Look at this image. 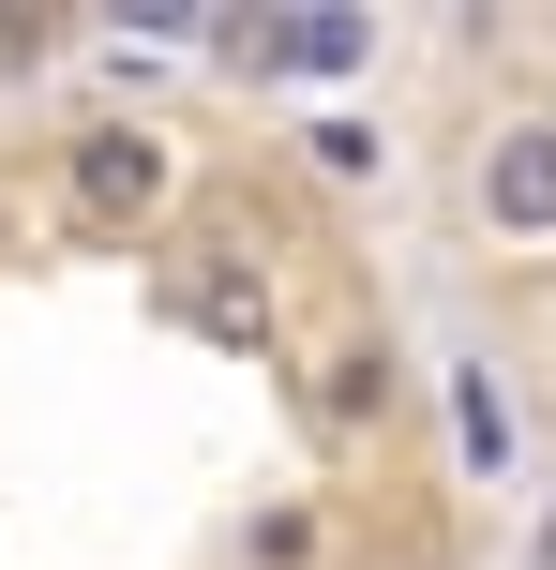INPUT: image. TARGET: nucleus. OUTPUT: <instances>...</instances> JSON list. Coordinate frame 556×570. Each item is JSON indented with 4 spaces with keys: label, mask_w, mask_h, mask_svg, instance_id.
<instances>
[{
    "label": "nucleus",
    "mask_w": 556,
    "mask_h": 570,
    "mask_svg": "<svg viewBox=\"0 0 556 570\" xmlns=\"http://www.w3.org/2000/svg\"><path fill=\"white\" fill-rule=\"evenodd\" d=\"M481 226H511V240L556 226V120H497L481 136Z\"/></svg>",
    "instance_id": "nucleus-1"
},
{
    "label": "nucleus",
    "mask_w": 556,
    "mask_h": 570,
    "mask_svg": "<svg viewBox=\"0 0 556 570\" xmlns=\"http://www.w3.org/2000/svg\"><path fill=\"white\" fill-rule=\"evenodd\" d=\"M76 210H90V226H136V210H166V136H136V120L76 136Z\"/></svg>",
    "instance_id": "nucleus-2"
},
{
    "label": "nucleus",
    "mask_w": 556,
    "mask_h": 570,
    "mask_svg": "<svg viewBox=\"0 0 556 570\" xmlns=\"http://www.w3.org/2000/svg\"><path fill=\"white\" fill-rule=\"evenodd\" d=\"M166 301H181V331L241 345V361H256V345H271V285L241 271V256H181V285H166Z\"/></svg>",
    "instance_id": "nucleus-3"
},
{
    "label": "nucleus",
    "mask_w": 556,
    "mask_h": 570,
    "mask_svg": "<svg viewBox=\"0 0 556 570\" xmlns=\"http://www.w3.org/2000/svg\"><path fill=\"white\" fill-rule=\"evenodd\" d=\"M361 46H377V30H361L347 0H301V16H271V30H241V60H256V76H347Z\"/></svg>",
    "instance_id": "nucleus-4"
},
{
    "label": "nucleus",
    "mask_w": 556,
    "mask_h": 570,
    "mask_svg": "<svg viewBox=\"0 0 556 570\" xmlns=\"http://www.w3.org/2000/svg\"><path fill=\"white\" fill-rule=\"evenodd\" d=\"M377 405H391V345H331V361H316V421H377Z\"/></svg>",
    "instance_id": "nucleus-5"
},
{
    "label": "nucleus",
    "mask_w": 556,
    "mask_h": 570,
    "mask_svg": "<svg viewBox=\"0 0 556 570\" xmlns=\"http://www.w3.org/2000/svg\"><path fill=\"white\" fill-rule=\"evenodd\" d=\"M451 435H467V465H511V391L467 361V391H451Z\"/></svg>",
    "instance_id": "nucleus-6"
},
{
    "label": "nucleus",
    "mask_w": 556,
    "mask_h": 570,
    "mask_svg": "<svg viewBox=\"0 0 556 570\" xmlns=\"http://www.w3.org/2000/svg\"><path fill=\"white\" fill-rule=\"evenodd\" d=\"M316 166H331V180H377L391 136H377V120H316Z\"/></svg>",
    "instance_id": "nucleus-7"
},
{
    "label": "nucleus",
    "mask_w": 556,
    "mask_h": 570,
    "mask_svg": "<svg viewBox=\"0 0 556 570\" xmlns=\"http://www.w3.org/2000/svg\"><path fill=\"white\" fill-rule=\"evenodd\" d=\"M60 46V16H46V0H0V60H46Z\"/></svg>",
    "instance_id": "nucleus-8"
},
{
    "label": "nucleus",
    "mask_w": 556,
    "mask_h": 570,
    "mask_svg": "<svg viewBox=\"0 0 556 570\" xmlns=\"http://www.w3.org/2000/svg\"><path fill=\"white\" fill-rule=\"evenodd\" d=\"M542 556H556V525H542Z\"/></svg>",
    "instance_id": "nucleus-9"
}]
</instances>
